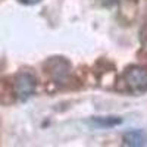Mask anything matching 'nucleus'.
I'll return each instance as SVG.
<instances>
[{
	"label": "nucleus",
	"mask_w": 147,
	"mask_h": 147,
	"mask_svg": "<svg viewBox=\"0 0 147 147\" xmlns=\"http://www.w3.org/2000/svg\"><path fill=\"white\" fill-rule=\"evenodd\" d=\"M125 82L134 93L147 91V69L140 66L129 68L125 74Z\"/></svg>",
	"instance_id": "1"
},
{
	"label": "nucleus",
	"mask_w": 147,
	"mask_h": 147,
	"mask_svg": "<svg viewBox=\"0 0 147 147\" xmlns=\"http://www.w3.org/2000/svg\"><path fill=\"white\" fill-rule=\"evenodd\" d=\"M35 78L28 72H21L16 75L15 82H13V88L15 94L18 96V99L21 100H27L28 97H31L35 91Z\"/></svg>",
	"instance_id": "2"
},
{
	"label": "nucleus",
	"mask_w": 147,
	"mask_h": 147,
	"mask_svg": "<svg viewBox=\"0 0 147 147\" xmlns=\"http://www.w3.org/2000/svg\"><path fill=\"white\" fill-rule=\"evenodd\" d=\"M124 141L128 146L137 147V146H144L147 143V137H146V134L143 131L132 129V131H128V132L124 134Z\"/></svg>",
	"instance_id": "3"
},
{
	"label": "nucleus",
	"mask_w": 147,
	"mask_h": 147,
	"mask_svg": "<svg viewBox=\"0 0 147 147\" xmlns=\"http://www.w3.org/2000/svg\"><path fill=\"white\" fill-rule=\"evenodd\" d=\"M19 2L24 5H35V3H40L41 0H19Z\"/></svg>",
	"instance_id": "4"
}]
</instances>
